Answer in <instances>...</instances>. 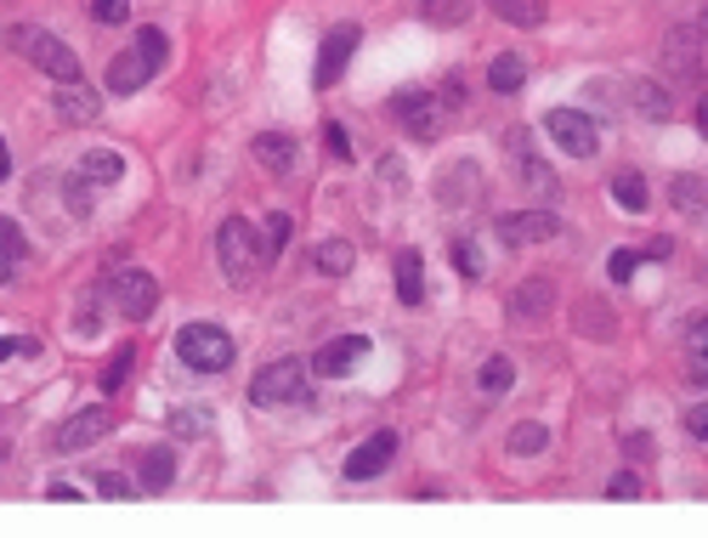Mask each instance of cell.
<instances>
[{"label":"cell","mask_w":708,"mask_h":538,"mask_svg":"<svg viewBox=\"0 0 708 538\" xmlns=\"http://www.w3.org/2000/svg\"><path fill=\"white\" fill-rule=\"evenodd\" d=\"M250 402L255 409H307L312 402V363H300V357L266 363L250 380Z\"/></svg>","instance_id":"6da1fadb"},{"label":"cell","mask_w":708,"mask_h":538,"mask_svg":"<svg viewBox=\"0 0 708 538\" xmlns=\"http://www.w3.org/2000/svg\"><path fill=\"white\" fill-rule=\"evenodd\" d=\"M164 57H171V41H164V28H137V41H130V46L109 62V91H119V96L142 91V85L164 69Z\"/></svg>","instance_id":"7a4b0ae2"},{"label":"cell","mask_w":708,"mask_h":538,"mask_svg":"<svg viewBox=\"0 0 708 538\" xmlns=\"http://www.w3.org/2000/svg\"><path fill=\"white\" fill-rule=\"evenodd\" d=\"M216 266H221V278L227 284H255V273L266 266V255H261V239H255V227L250 221H239V216H227L221 227H216Z\"/></svg>","instance_id":"3957f363"},{"label":"cell","mask_w":708,"mask_h":538,"mask_svg":"<svg viewBox=\"0 0 708 538\" xmlns=\"http://www.w3.org/2000/svg\"><path fill=\"white\" fill-rule=\"evenodd\" d=\"M7 46L12 51H28V62H35L41 75H52L57 85H69V80H80L85 69H80V57L62 46L57 35H46V28H28V23H18V28H7Z\"/></svg>","instance_id":"277c9868"},{"label":"cell","mask_w":708,"mask_h":538,"mask_svg":"<svg viewBox=\"0 0 708 538\" xmlns=\"http://www.w3.org/2000/svg\"><path fill=\"white\" fill-rule=\"evenodd\" d=\"M176 357L193 368V375H227L232 357H239V346H232V334L216 329V323H187L176 334Z\"/></svg>","instance_id":"5b68a950"},{"label":"cell","mask_w":708,"mask_h":538,"mask_svg":"<svg viewBox=\"0 0 708 538\" xmlns=\"http://www.w3.org/2000/svg\"><path fill=\"white\" fill-rule=\"evenodd\" d=\"M545 130H550V142H556L561 153H572V159L601 153V125H595L584 108H550V114H545Z\"/></svg>","instance_id":"8992f818"},{"label":"cell","mask_w":708,"mask_h":538,"mask_svg":"<svg viewBox=\"0 0 708 538\" xmlns=\"http://www.w3.org/2000/svg\"><path fill=\"white\" fill-rule=\"evenodd\" d=\"M109 300L119 307V318H125V323H148V318H153V307H159V284H153V273L130 266V273H119V278L109 284Z\"/></svg>","instance_id":"52a82bcc"},{"label":"cell","mask_w":708,"mask_h":538,"mask_svg":"<svg viewBox=\"0 0 708 538\" xmlns=\"http://www.w3.org/2000/svg\"><path fill=\"white\" fill-rule=\"evenodd\" d=\"M443 114H448V103H443V96H431V91L397 96V119H402V130H409L414 142H436V137H443Z\"/></svg>","instance_id":"ba28073f"},{"label":"cell","mask_w":708,"mask_h":538,"mask_svg":"<svg viewBox=\"0 0 708 538\" xmlns=\"http://www.w3.org/2000/svg\"><path fill=\"white\" fill-rule=\"evenodd\" d=\"M397 448H402V436H397V431H375L368 443H357V448L346 454V482H375L380 470L397 459Z\"/></svg>","instance_id":"9c48e42d"},{"label":"cell","mask_w":708,"mask_h":538,"mask_svg":"<svg viewBox=\"0 0 708 538\" xmlns=\"http://www.w3.org/2000/svg\"><path fill=\"white\" fill-rule=\"evenodd\" d=\"M109 431H114V414H109V409H80L75 420L57 425L52 448H57V454H80V448H91V443H103Z\"/></svg>","instance_id":"30bf717a"},{"label":"cell","mask_w":708,"mask_h":538,"mask_svg":"<svg viewBox=\"0 0 708 538\" xmlns=\"http://www.w3.org/2000/svg\"><path fill=\"white\" fill-rule=\"evenodd\" d=\"M357 23H341V28H329V41H323V51H318V69H312V85L318 91H329L334 80L346 75V62H352V51H357Z\"/></svg>","instance_id":"8fae6325"},{"label":"cell","mask_w":708,"mask_h":538,"mask_svg":"<svg viewBox=\"0 0 708 538\" xmlns=\"http://www.w3.org/2000/svg\"><path fill=\"white\" fill-rule=\"evenodd\" d=\"M504 142H511V159H516V171H522L527 193H538V198H545V205H550V198L561 193V182H556V171H550V164H545V159L533 153V142H527V130L516 125V130H511V137H504Z\"/></svg>","instance_id":"7c38bea8"},{"label":"cell","mask_w":708,"mask_h":538,"mask_svg":"<svg viewBox=\"0 0 708 538\" xmlns=\"http://www.w3.org/2000/svg\"><path fill=\"white\" fill-rule=\"evenodd\" d=\"M363 357H368V334H341V341L318 346V357H312V375H323V380H346Z\"/></svg>","instance_id":"4fadbf2b"},{"label":"cell","mask_w":708,"mask_h":538,"mask_svg":"<svg viewBox=\"0 0 708 538\" xmlns=\"http://www.w3.org/2000/svg\"><path fill=\"white\" fill-rule=\"evenodd\" d=\"M561 232V221H556V210H522V216H499V239L504 244H550Z\"/></svg>","instance_id":"5bb4252c"},{"label":"cell","mask_w":708,"mask_h":538,"mask_svg":"<svg viewBox=\"0 0 708 538\" xmlns=\"http://www.w3.org/2000/svg\"><path fill=\"white\" fill-rule=\"evenodd\" d=\"M96 114H103V96L85 91L80 80H69V85L57 91V119H62V125H91Z\"/></svg>","instance_id":"9a60e30c"},{"label":"cell","mask_w":708,"mask_h":538,"mask_svg":"<svg viewBox=\"0 0 708 538\" xmlns=\"http://www.w3.org/2000/svg\"><path fill=\"white\" fill-rule=\"evenodd\" d=\"M550 307H556L550 278H522V289H516V300H511V318H516V323H538Z\"/></svg>","instance_id":"2e32d148"},{"label":"cell","mask_w":708,"mask_h":538,"mask_svg":"<svg viewBox=\"0 0 708 538\" xmlns=\"http://www.w3.org/2000/svg\"><path fill=\"white\" fill-rule=\"evenodd\" d=\"M255 164L273 176H289L295 171V137H284V130H261L255 137Z\"/></svg>","instance_id":"e0dca14e"},{"label":"cell","mask_w":708,"mask_h":538,"mask_svg":"<svg viewBox=\"0 0 708 538\" xmlns=\"http://www.w3.org/2000/svg\"><path fill=\"white\" fill-rule=\"evenodd\" d=\"M397 300H402V307H420V300H425V255L420 250L397 255Z\"/></svg>","instance_id":"ac0fdd59"},{"label":"cell","mask_w":708,"mask_h":538,"mask_svg":"<svg viewBox=\"0 0 708 538\" xmlns=\"http://www.w3.org/2000/svg\"><path fill=\"white\" fill-rule=\"evenodd\" d=\"M572 323H579L584 341H613V334H618V318H613V307H606V300H579Z\"/></svg>","instance_id":"d6986e66"},{"label":"cell","mask_w":708,"mask_h":538,"mask_svg":"<svg viewBox=\"0 0 708 538\" xmlns=\"http://www.w3.org/2000/svg\"><path fill=\"white\" fill-rule=\"evenodd\" d=\"M663 57H669V69L681 75V80H692L697 62H703V57H697V28H674V35L663 41Z\"/></svg>","instance_id":"ffe728a7"},{"label":"cell","mask_w":708,"mask_h":538,"mask_svg":"<svg viewBox=\"0 0 708 538\" xmlns=\"http://www.w3.org/2000/svg\"><path fill=\"white\" fill-rule=\"evenodd\" d=\"M80 176H85L91 187H114V182L125 176V159H119L114 148H91V153L80 159Z\"/></svg>","instance_id":"44dd1931"},{"label":"cell","mask_w":708,"mask_h":538,"mask_svg":"<svg viewBox=\"0 0 708 538\" xmlns=\"http://www.w3.org/2000/svg\"><path fill=\"white\" fill-rule=\"evenodd\" d=\"M148 493H164L176 482V448H148L142 454V477H137Z\"/></svg>","instance_id":"7402d4cb"},{"label":"cell","mask_w":708,"mask_h":538,"mask_svg":"<svg viewBox=\"0 0 708 538\" xmlns=\"http://www.w3.org/2000/svg\"><path fill=\"white\" fill-rule=\"evenodd\" d=\"M488 85H493L499 96H516V91L527 85V62H522L516 51H499L493 69H488Z\"/></svg>","instance_id":"603a6c76"},{"label":"cell","mask_w":708,"mask_h":538,"mask_svg":"<svg viewBox=\"0 0 708 538\" xmlns=\"http://www.w3.org/2000/svg\"><path fill=\"white\" fill-rule=\"evenodd\" d=\"M613 205H618V210H629V216L647 210V205H652L647 176H640V171H618V176H613Z\"/></svg>","instance_id":"cb8c5ba5"},{"label":"cell","mask_w":708,"mask_h":538,"mask_svg":"<svg viewBox=\"0 0 708 538\" xmlns=\"http://www.w3.org/2000/svg\"><path fill=\"white\" fill-rule=\"evenodd\" d=\"M669 205L686 216H708V182L703 176H674L669 182Z\"/></svg>","instance_id":"d4e9b609"},{"label":"cell","mask_w":708,"mask_h":538,"mask_svg":"<svg viewBox=\"0 0 708 538\" xmlns=\"http://www.w3.org/2000/svg\"><path fill=\"white\" fill-rule=\"evenodd\" d=\"M488 7H493L504 23H516V28H538V23L550 18L545 0H488Z\"/></svg>","instance_id":"484cf974"},{"label":"cell","mask_w":708,"mask_h":538,"mask_svg":"<svg viewBox=\"0 0 708 538\" xmlns=\"http://www.w3.org/2000/svg\"><path fill=\"white\" fill-rule=\"evenodd\" d=\"M686 357H692V375L686 380L708 386V312L692 318V329H686Z\"/></svg>","instance_id":"4316f807"},{"label":"cell","mask_w":708,"mask_h":538,"mask_svg":"<svg viewBox=\"0 0 708 538\" xmlns=\"http://www.w3.org/2000/svg\"><path fill=\"white\" fill-rule=\"evenodd\" d=\"M312 266H318V273H329V278H346L352 273V244L346 239H323L318 255H312Z\"/></svg>","instance_id":"83f0119b"},{"label":"cell","mask_w":708,"mask_h":538,"mask_svg":"<svg viewBox=\"0 0 708 538\" xmlns=\"http://www.w3.org/2000/svg\"><path fill=\"white\" fill-rule=\"evenodd\" d=\"M477 386H482L488 397H504V391L516 386V363H511V357H488L482 375H477Z\"/></svg>","instance_id":"f1b7e54d"},{"label":"cell","mask_w":708,"mask_h":538,"mask_svg":"<svg viewBox=\"0 0 708 538\" xmlns=\"http://www.w3.org/2000/svg\"><path fill=\"white\" fill-rule=\"evenodd\" d=\"M470 7H477V0H420V12H425L436 28H459V23L470 18Z\"/></svg>","instance_id":"f546056e"},{"label":"cell","mask_w":708,"mask_h":538,"mask_svg":"<svg viewBox=\"0 0 708 538\" xmlns=\"http://www.w3.org/2000/svg\"><path fill=\"white\" fill-rule=\"evenodd\" d=\"M545 448H550V431L538 425V420H522V425L511 431V454H516V459H527V454H545Z\"/></svg>","instance_id":"4dcf8cb0"},{"label":"cell","mask_w":708,"mask_h":538,"mask_svg":"<svg viewBox=\"0 0 708 538\" xmlns=\"http://www.w3.org/2000/svg\"><path fill=\"white\" fill-rule=\"evenodd\" d=\"M130 368H137V341L119 346V352L109 357V368H103V391H119V386L130 380Z\"/></svg>","instance_id":"1f68e13d"},{"label":"cell","mask_w":708,"mask_h":538,"mask_svg":"<svg viewBox=\"0 0 708 538\" xmlns=\"http://www.w3.org/2000/svg\"><path fill=\"white\" fill-rule=\"evenodd\" d=\"M284 244H289V216L278 210V216H266V227H261V255H266V261H278V255H284Z\"/></svg>","instance_id":"d6a6232c"},{"label":"cell","mask_w":708,"mask_h":538,"mask_svg":"<svg viewBox=\"0 0 708 538\" xmlns=\"http://www.w3.org/2000/svg\"><path fill=\"white\" fill-rule=\"evenodd\" d=\"M454 266H459V278H470V284L482 278V255H477L470 239H454Z\"/></svg>","instance_id":"836d02e7"},{"label":"cell","mask_w":708,"mask_h":538,"mask_svg":"<svg viewBox=\"0 0 708 538\" xmlns=\"http://www.w3.org/2000/svg\"><path fill=\"white\" fill-rule=\"evenodd\" d=\"M0 250H7L12 261H23V255H28V239H23V227H18L12 216H0Z\"/></svg>","instance_id":"e575fe53"},{"label":"cell","mask_w":708,"mask_h":538,"mask_svg":"<svg viewBox=\"0 0 708 538\" xmlns=\"http://www.w3.org/2000/svg\"><path fill=\"white\" fill-rule=\"evenodd\" d=\"M171 425H176L182 436H205V431H210V409H176Z\"/></svg>","instance_id":"d590c367"},{"label":"cell","mask_w":708,"mask_h":538,"mask_svg":"<svg viewBox=\"0 0 708 538\" xmlns=\"http://www.w3.org/2000/svg\"><path fill=\"white\" fill-rule=\"evenodd\" d=\"M62 193H69V210H75V216H91V205H96V198H91V182H85L80 171L69 176V187H62Z\"/></svg>","instance_id":"8d00e7d4"},{"label":"cell","mask_w":708,"mask_h":538,"mask_svg":"<svg viewBox=\"0 0 708 538\" xmlns=\"http://www.w3.org/2000/svg\"><path fill=\"white\" fill-rule=\"evenodd\" d=\"M635 96H640V114H647V119H669V103H663V91H658V85L640 80V85H635Z\"/></svg>","instance_id":"74e56055"},{"label":"cell","mask_w":708,"mask_h":538,"mask_svg":"<svg viewBox=\"0 0 708 538\" xmlns=\"http://www.w3.org/2000/svg\"><path fill=\"white\" fill-rule=\"evenodd\" d=\"M96 493H103V499H130V493H137V482L119 477V470H103V477H96Z\"/></svg>","instance_id":"f35d334b"},{"label":"cell","mask_w":708,"mask_h":538,"mask_svg":"<svg viewBox=\"0 0 708 538\" xmlns=\"http://www.w3.org/2000/svg\"><path fill=\"white\" fill-rule=\"evenodd\" d=\"M635 266H640V255H635V250H613L606 273H613V284H629V278H635Z\"/></svg>","instance_id":"ab89813d"},{"label":"cell","mask_w":708,"mask_h":538,"mask_svg":"<svg viewBox=\"0 0 708 538\" xmlns=\"http://www.w3.org/2000/svg\"><path fill=\"white\" fill-rule=\"evenodd\" d=\"M91 12H96V23H125L130 0H91Z\"/></svg>","instance_id":"60d3db41"},{"label":"cell","mask_w":708,"mask_h":538,"mask_svg":"<svg viewBox=\"0 0 708 538\" xmlns=\"http://www.w3.org/2000/svg\"><path fill=\"white\" fill-rule=\"evenodd\" d=\"M606 493H613V499H640V477H635V470H618V477L606 482Z\"/></svg>","instance_id":"b9f144b4"},{"label":"cell","mask_w":708,"mask_h":538,"mask_svg":"<svg viewBox=\"0 0 708 538\" xmlns=\"http://www.w3.org/2000/svg\"><path fill=\"white\" fill-rule=\"evenodd\" d=\"M686 431L697 436V443H708V402H697V409L686 414Z\"/></svg>","instance_id":"7bdbcfd3"},{"label":"cell","mask_w":708,"mask_h":538,"mask_svg":"<svg viewBox=\"0 0 708 538\" xmlns=\"http://www.w3.org/2000/svg\"><path fill=\"white\" fill-rule=\"evenodd\" d=\"M41 352V341H0V363L7 357H35Z\"/></svg>","instance_id":"ee69618b"},{"label":"cell","mask_w":708,"mask_h":538,"mask_svg":"<svg viewBox=\"0 0 708 538\" xmlns=\"http://www.w3.org/2000/svg\"><path fill=\"white\" fill-rule=\"evenodd\" d=\"M329 148H334V159H352V153H357V148H352V137H346L341 125H329Z\"/></svg>","instance_id":"f6af8a7d"},{"label":"cell","mask_w":708,"mask_h":538,"mask_svg":"<svg viewBox=\"0 0 708 538\" xmlns=\"http://www.w3.org/2000/svg\"><path fill=\"white\" fill-rule=\"evenodd\" d=\"M624 454L629 459H647L652 454V436H624Z\"/></svg>","instance_id":"bcb514c9"},{"label":"cell","mask_w":708,"mask_h":538,"mask_svg":"<svg viewBox=\"0 0 708 538\" xmlns=\"http://www.w3.org/2000/svg\"><path fill=\"white\" fill-rule=\"evenodd\" d=\"M46 493H52V499H80V488H75V482H52Z\"/></svg>","instance_id":"7dc6e473"},{"label":"cell","mask_w":708,"mask_h":538,"mask_svg":"<svg viewBox=\"0 0 708 538\" xmlns=\"http://www.w3.org/2000/svg\"><path fill=\"white\" fill-rule=\"evenodd\" d=\"M12 266H18V261H12L7 250H0V284H12Z\"/></svg>","instance_id":"c3c4849f"},{"label":"cell","mask_w":708,"mask_h":538,"mask_svg":"<svg viewBox=\"0 0 708 538\" xmlns=\"http://www.w3.org/2000/svg\"><path fill=\"white\" fill-rule=\"evenodd\" d=\"M697 130L708 137V91H703V103H697Z\"/></svg>","instance_id":"681fc988"},{"label":"cell","mask_w":708,"mask_h":538,"mask_svg":"<svg viewBox=\"0 0 708 538\" xmlns=\"http://www.w3.org/2000/svg\"><path fill=\"white\" fill-rule=\"evenodd\" d=\"M12 176V153H7V142H0V182Z\"/></svg>","instance_id":"f907efd6"},{"label":"cell","mask_w":708,"mask_h":538,"mask_svg":"<svg viewBox=\"0 0 708 538\" xmlns=\"http://www.w3.org/2000/svg\"><path fill=\"white\" fill-rule=\"evenodd\" d=\"M703 28H708V0H703Z\"/></svg>","instance_id":"816d5d0a"}]
</instances>
